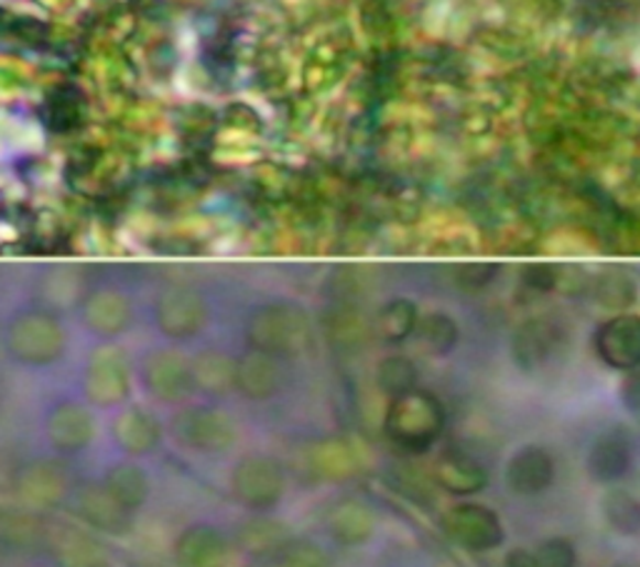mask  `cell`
<instances>
[{"instance_id": "5bb4252c", "label": "cell", "mask_w": 640, "mask_h": 567, "mask_svg": "<svg viewBox=\"0 0 640 567\" xmlns=\"http://www.w3.org/2000/svg\"><path fill=\"white\" fill-rule=\"evenodd\" d=\"M623 403L630 411H640V370L623 383Z\"/></svg>"}, {"instance_id": "8992f818", "label": "cell", "mask_w": 640, "mask_h": 567, "mask_svg": "<svg viewBox=\"0 0 640 567\" xmlns=\"http://www.w3.org/2000/svg\"><path fill=\"white\" fill-rule=\"evenodd\" d=\"M238 488L246 503L268 508L273 505L283 492L281 465L268 458H253L240 468Z\"/></svg>"}, {"instance_id": "7a4b0ae2", "label": "cell", "mask_w": 640, "mask_h": 567, "mask_svg": "<svg viewBox=\"0 0 640 567\" xmlns=\"http://www.w3.org/2000/svg\"><path fill=\"white\" fill-rule=\"evenodd\" d=\"M443 530L470 553L493 550L503 543V525L493 510L478 503H460L443 517Z\"/></svg>"}, {"instance_id": "3957f363", "label": "cell", "mask_w": 640, "mask_h": 567, "mask_svg": "<svg viewBox=\"0 0 640 567\" xmlns=\"http://www.w3.org/2000/svg\"><path fill=\"white\" fill-rule=\"evenodd\" d=\"M555 480L553 455L538 445H525L506 465V486L521 498H535Z\"/></svg>"}, {"instance_id": "30bf717a", "label": "cell", "mask_w": 640, "mask_h": 567, "mask_svg": "<svg viewBox=\"0 0 640 567\" xmlns=\"http://www.w3.org/2000/svg\"><path fill=\"white\" fill-rule=\"evenodd\" d=\"M378 385L386 390L388 395H403L408 390L415 388V368L411 360L405 358H391L386 360L378 370Z\"/></svg>"}, {"instance_id": "6da1fadb", "label": "cell", "mask_w": 640, "mask_h": 567, "mask_svg": "<svg viewBox=\"0 0 640 567\" xmlns=\"http://www.w3.org/2000/svg\"><path fill=\"white\" fill-rule=\"evenodd\" d=\"M445 427L443 405L431 393L423 390H408L393 397L386 415V433L398 448L405 452H425L441 438Z\"/></svg>"}, {"instance_id": "277c9868", "label": "cell", "mask_w": 640, "mask_h": 567, "mask_svg": "<svg viewBox=\"0 0 640 567\" xmlns=\"http://www.w3.org/2000/svg\"><path fill=\"white\" fill-rule=\"evenodd\" d=\"M588 476L598 482L623 480L633 468V440L623 430H608L590 445Z\"/></svg>"}, {"instance_id": "5b68a950", "label": "cell", "mask_w": 640, "mask_h": 567, "mask_svg": "<svg viewBox=\"0 0 640 567\" xmlns=\"http://www.w3.org/2000/svg\"><path fill=\"white\" fill-rule=\"evenodd\" d=\"M433 478L451 495H476L488 486V472L478 460L463 452H448L435 462Z\"/></svg>"}, {"instance_id": "7c38bea8", "label": "cell", "mask_w": 640, "mask_h": 567, "mask_svg": "<svg viewBox=\"0 0 640 567\" xmlns=\"http://www.w3.org/2000/svg\"><path fill=\"white\" fill-rule=\"evenodd\" d=\"M538 567H575L578 565V555H575V547L565 537H551V541H543L538 547Z\"/></svg>"}, {"instance_id": "ba28073f", "label": "cell", "mask_w": 640, "mask_h": 567, "mask_svg": "<svg viewBox=\"0 0 640 567\" xmlns=\"http://www.w3.org/2000/svg\"><path fill=\"white\" fill-rule=\"evenodd\" d=\"M328 530L340 545H364L376 530V517L366 505L343 503L328 517Z\"/></svg>"}, {"instance_id": "52a82bcc", "label": "cell", "mask_w": 640, "mask_h": 567, "mask_svg": "<svg viewBox=\"0 0 640 567\" xmlns=\"http://www.w3.org/2000/svg\"><path fill=\"white\" fill-rule=\"evenodd\" d=\"M598 352L614 368L640 366V320L618 318L598 332Z\"/></svg>"}, {"instance_id": "4fadbf2b", "label": "cell", "mask_w": 640, "mask_h": 567, "mask_svg": "<svg viewBox=\"0 0 640 567\" xmlns=\"http://www.w3.org/2000/svg\"><path fill=\"white\" fill-rule=\"evenodd\" d=\"M423 338L435 352H445L456 342V325L443 315H433L423 323Z\"/></svg>"}, {"instance_id": "9a60e30c", "label": "cell", "mask_w": 640, "mask_h": 567, "mask_svg": "<svg viewBox=\"0 0 640 567\" xmlns=\"http://www.w3.org/2000/svg\"><path fill=\"white\" fill-rule=\"evenodd\" d=\"M506 567H538V557L525 547H516L506 555Z\"/></svg>"}, {"instance_id": "8fae6325", "label": "cell", "mask_w": 640, "mask_h": 567, "mask_svg": "<svg viewBox=\"0 0 640 567\" xmlns=\"http://www.w3.org/2000/svg\"><path fill=\"white\" fill-rule=\"evenodd\" d=\"M413 328V305L393 303L380 315V332L388 340H403Z\"/></svg>"}, {"instance_id": "2e32d148", "label": "cell", "mask_w": 640, "mask_h": 567, "mask_svg": "<svg viewBox=\"0 0 640 567\" xmlns=\"http://www.w3.org/2000/svg\"><path fill=\"white\" fill-rule=\"evenodd\" d=\"M283 567H323V560L315 553H305V555H295L293 560Z\"/></svg>"}, {"instance_id": "9c48e42d", "label": "cell", "mask_w": 640, "mask_h": 567, "mask_svg": "<svg viewBox=\"0 0 640 567\" xmlns=\"http://www.w3.org/2000/svg\"><path fill=\"white\" fill-rule=\"evenodd\" d=\"M603 517L618 535H638L640 500L626 490H610L603 495Z\"/></svg>"}]
</instances>
